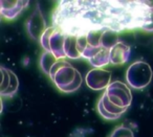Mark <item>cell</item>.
I'll use <instances>...</instances> for the list:
<instances>
[{
  "label": "cell",
  "mask_w": 153,
  "mask_h": 137,
  "mask_svg": "<svg viewBox=\"0 0 153 137\" xmlns=\"http://www.w3.org/2000/svg\"><path fill=\"white\" fill-rule=\"evenodd\" d=\"M53 26L70 36L94 30L121 33L142 28L153 32V10L145 1H60L53 12Z\"/></svg>",
  "instance_id": "1"
},
{
  "label": "cell",
  "mask_w": 153,
  "mask_h": 137,
  "mask_svg": "<svg viewBox=\"0 0 153 137\" xmlns=\"http://www.w3.org/2000/svg\"><path fill=\"white\" fill-rule=\"evenodd\" d=\"M49 78L59 90L65 93L76 91L82 85V76L72 64L65 60H58L51 68Z\"/></svg>",
  "instance_id": "2"
},
{
  "label": "cell",
  "mask_w": 153,
  "mask_h": 137,
  "mask_svg": "<svg viewBox=\"0 0 153 137\" xmlns=\"http://www.w3.org/2000/svg\"><path fill=\"white\" fill-rule=\"evenodd\" d=\"M153 72L151 66L144 61H136L126 71V82L129 87L136 90L144 89L150 84Z\"/></svg>",
  "instance_id": "3"
},
{
  "label": "cell",
  "mask_w": 153,
  "mask_h": 137,
  "mask_svg": "<svg viewBox=\"0 0 153 137\" xmlns=\"http://www.w3.org/2000/svg\"><path fill=\"white\" fill-rule=\"evenodd\" d=\"M105 94L112 104L120 108H129L132 103V93L130 87L121 81H114L107 87Z\"/></svg>",
  "instance_id": "4"
},
{
  "label": "cell",
  "mask_w": 153,
  "mask_h": 137,
  "mask_svg": "<svg viewBox=\"0 0 153 137\" xmlns=\"http://www.w3.org/2000/svg\"><path fill=\"white\" fill-rule=\"evenodd\" d=\"M85 83L92 90H106L111 84V73L103 68H94L86 74Z\"/></svg>",
  "instance_id": "5"
},
{
  "label": "cell",
  "mask_w": 153,
  "mask_h": 137,
  "mask_svg": "<svg viewBox=\"0 0 153 137\" xmlns=\"http://www.w3.org/2000/svg\"><path fill=\"white\" fill-rule=\"evenodd\" d=\"M26 30L30 37L34 40L40 41L42 35L47 30L46 22L43 17V14L40 10V7H37L36 10L32 13L30 18L26 21Z\"/></svg>",
  "instance_id": "6"
},
{
  "label": "cell",
  "mask_w": 153,
  "mask_h": 137,
  "mask_svg": "<svg viewBox=\"0 0 153 137\" xmlns=\"http://www.w3.org/2000/svg\"><path fill=\"white\" fill-rule=\"evenodd\" d=\"M28 1L21 0H1L0 1V13L3 18L13 20L21 14V12L28 5Z\"/></svg>",
  "instance_id": "7"
},
{
  "label": "cell",
  "mask_w": 153,
  "mask_h": 137,
  "mask_svg": "<svg viewBox=\"0 0 153 137\" xmlns=\"http://www.w3.org/2000/svg\"><path fill=\"white\" fill-rule=\"evenodd\" d=\"M131 49L124 41H119L110 49V64L113 65H123L129 61Z\"/></svg>",
  "instance_id": "8"
},
{
  "label": "cell",
  "mask_w": 153,
  "mask_h": 137,
  "mask_svg": "<svg viewBox=\"0 0 153 137\" xmlns=\"http://www.w3.org/2000/svg\"><path fill=\"white\" fill-rule=\"evenodd\" d=\"M66 34L63 33L61 30L56 27L55 32L53 33L49 41V47H51V53L57 58L58 60H63L66 58L65 50H64V45H65Z\"/></svg>",
  "instance_id": "9"
},
{
  "label": "cell",
  "mask_w": 153,
  "mask_h": 137,
  "mask_svg": "<svg viewBox=\"0 0 153 137\" xmlns=\"http://www.w3.org/2000/svg\"><path fill=\"white\" fill-rule=\"evenodd\" d=\"M64 50H65L66 58H69V59H74V60L82 58L81 53L79 51V48H78V39H76V36L66 35Z\"/></svg>",
  "instance_id": "10"
},
{
  "label": "cell",
  "mask_w": 153,
  "mask_h": 137,
  "mask_svg": "<svg viewBox=\"0 0 153 137\" xmlns=\"http://www.w3.org/2000/svg\"><path fill=\"white\" fill-rule=\"evenodd\" d=\"M57 62H58V59L51 53V51H44V53L41 55V58H40V67H41V69L43 70L44 73L49 76L51 68L53 67V65H55Z\"/></svg>",
  "instance_id": "11"
},
{
  "label": "cell",
  "mask_w": 153,
  "mask_h": 137,
  "mask_svg": "<svg viewBox=\"0 0 153 137\" xmlns=\"http://www.w3.org/2000/svg\"><path fill=\"white\" fill-rule=\"evenodd\" d=\"M101 99L103 101V106L104 108L111 114H114V115H119V116H122L126 111H127L128 108H120L117 106H115L114 104H112L110 101L108 99L107 95L105 94V92L103 93V95L101 96Z\"/></svg>",
  "instance_id": "12"
},
{
  "label": "cell",
  "mask_w": 153,
  "mask_h": 137,
  "mask_svg": "<svg viewBox=\"0 0 153 137\" xmlns=\"http://www.w3.org/2000/svg\"><path fill=\"white\" fill-rule=\"evenodd\" d=\"M10 76H11V83H10V86L4 92H0L1 96H13L17 93L18 87H19V80H18L16 73H14L11 69H9Z\"/></svg>",
  "instance_id": "13"
},
{
  "label": "cell",
  "mask_w": 153,
  "mask_h": 137,
  "mask_svg": "<svg viewBox=\"0 0 153 137\" xmlns=\"http://www.w3.org/2000/svg\"><path fill=\"white\" fill-rule=\"evenodd\" d=\"M56 27L55 26H51V27H47V30H45V33L42 35L40 39V44L43 48L45 49V51H51V47H49V41H51V37L53 35V33L55 32Z\"/></svg>",
  "instance_id": "14"
},
{
  "label": "cell",
  "mask_w": 153,
  "mask_h": 137,
  "mask_svg": "<svg viewBox=\"0 0 153 137\" xmlns=\"http://www.w3.org/2000/svg\"><path fill=\"white\" fill-rule=\"evenodd\" d=\"M110 137H134V134L129 128L125 126H120L113 130Z\"/></svg>",
  "instance_id": "15"
},
{
  "label": "cell",
  "mask_w": 153,
  "mask_h": 137,
  "mask_svg": "<svg viewBox=\"0 0 153 137\" xmlns=\"http://www.w3.org/2000/svg\"><path fill=\"white\" fill-rule=\"evenodd\" d=\"M97 107H98V111H99V113H100V115L102 116L103 118H105V119L115 120V119H117V118L121 117V116H119V115H114V114L109 113V112L104 108V106H103V101H102V99H101V98L99 99L98 106H97Z\"/></svg>",
  "instance_id": "16"
},
{
  "label": "cell",
  "mask_w": 153,
  "mask_h": 137,
  "mask_svg": "<svg viewBox=\"0 0 153 137\" xmlns=\"http://www.w3.org/2000/svg\"><path fill=\"white\" fill-rule=\"evenodd\" d=\"M1 72H2V82H1V88H0V92H4L10 86V83H11V76H10L9 69L5 68L4 66H1L0 67Z\"/></svg>",
  "instance_id": "17"
},
{
  "label": "cell",
  "mask_w": 153,
  "mask_h": 137,
  "mask_svg": "<svg viewBox=\"0 0 153 137\" xmlns=\"http://www.w3.org/2000/svg\"><path fill=\"white\" fill-rule=\"evenodd\" d=\"M145 4H146L149 9L153 10V1H145Z\"/></svg>",
  "instance_id": "18"
}]
</instances>
